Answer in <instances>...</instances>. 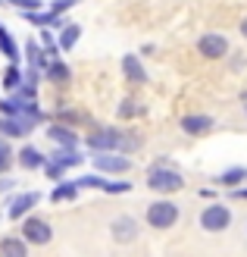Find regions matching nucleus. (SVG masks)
<instances>
[{"mask_svg": "<svg viewBox=\"0 0 247 257\" xmlns=\"http://www.w3.org/2000/svg\"><path fill=\"white\" fill-rule=\"evenodd\" d=\"M88 148L94 154H110V151H119V154H132L141 148V138L135 132H125V128H94L88 135Z\"/></svg>", "mask_w": 247, "mask_h": 257, "instance_id": "nucleus-1", "label": "nucleus"}, {"mask_svg": "<svg viewBox=\"0 0 247 257\" xmlns=\"http://www.w3.org/2000/svg\"><path fill=\"white\" fill-rule=\"evenodd\" d=\"M181 185H185V179H181V173H175L172 166H157V170H150V176H147V188L160 191V195H172Z\"/></svg>", "mask_w": 247, "mask_h": 257, "instance_id": "nucleus-2", "label": "nucleus"}, {"mask_svg": "<svg viewBox=\"0 0 247 257\" xmlns=\"http://www.w3.org/2000/svg\"><path fill=\"white\" fill-rule=\"evenodd\" d=\"M147 223L153 229H172L178 223V207L172 201H153L147 207Z\"/></svg>", "mask_w": 247, "mask_h": 257, "instance_id": "nucleus-3", "label": "nucleus"}, {"mask_svg": "<svg viewBox=\"0 0 247 257\" xmlns=\"http://www.w3.org/2000/svg\"><path fill=\"white\" fill-rule=\"evenodd\" d=\"M22 238L29 241V245H47V241L54 238V229H50V223L41 220V216H22Z\"/></svg>", "mask_w": 247, "mask_h": 257, "instance_id": "nucleus-4", "label": "nucleus"}, {"mask_svg": "<svg viewBox=\"0 0 247 257\" xmlns=\"http://www.w3.org/2000/svg\"><path fill=\"white\" fill-rule=\"evenodd\" d=\"M228 223H231V210L225 204H210V207L200 213V226L206 232H222V229H228Z\"/></svg>", "mask_w": 247, "mask_h": 257, "instance_id": "nucleus-5", "label": "nucleus"}, {"mask_svg": "<svg viewBox=\"0 0 247 257\" xmlns=\"http://www.w3.org/2000/svg\"><path fill=\"white\" fill-rule=\"evenodd\" d=\"M197 54L206 57V60H222L228 54V41H225V35H200L197 38Z\"/></svg>", "mask_w": 247, "mask_h": 257, "instance_id": "nucleus-6", "label": "nucleus"}, {"mask_svg": "<svg viewBox=\"0 0 247 257\" xmlns=\"http://www.w3.org/2000/svg\"><path fill=\"white\" fill-rule=\"evenodd\" d=\"M35 125L32 119H25V116H0V138H25V135H32L35 132Z\"/></svg>", "mask_w": 247, "mask_h": 257, "instance_id": "nucleus-7", "label": "nucleus"}, {"mask_svg": "<svg viewBox=\"0 0 247 257\" xmlns=\"http://www.w3.org/2000/svg\"><path fill=\"white\" fill-rule=\"evenodd\" d=\"M91 163H94L97 173H128V166H132V160L125 157V154H94L91 157Z\"/></svg>", "mask_w": 247, "mask_h": 257, "instance_id": "nucleus-8", "label": "nucleus"}, {"mask_svg": "<svg viewBox=\"0 0 247 257\" xmlns=\"http://www.w3.org/2000/svg\"><path fill=\"white\" fill-rule=\"evenodd\" d=\"M110 232H113V238H116V241L128 245V241H135V238H138V223L132 220V216H116Z\"/></svg>", "mask_w": 247, "mask_h": 257, "instance_id": "nucleus-9", "label": "nucleus"}, {"mask_svg": "<svg viewBox=\"0 0 247 257\" xmlns=\"http://www.w3.org/2000/svg\"><path fill=\"white\" fill-rule=\"evenodd\" d=\"M38 201H41L38 191H25V195L13 198V204H10V220H22V216H29V210L38 207Z\"/></svg>", "mask_w": 247, "mask_h": 257, "instance_id": "nucleus-10", "label": "nucleus"}, {"mask_svg": "<svg viewBox=\"0 0 247 257\" xmlns=\"http://www.w3.org/2000/svg\"><path fill=\"white\" fill-rule=\"evenodd\" d=\"M44 160H50V163H57V166H63V170H69V166H82V154L75 151V148H54L47 154Z\"/></svg>", "mask_w": 247, "mask_h": 257, "instance_id": "nucleus-11", "label": "nucleus"}, {"mask_svg": "<svg viewBox=\"0 0 247 257\" xmlns=\"http://www.w3.org/2000/svg\"><path fill=\"white\" fill-rule=\"evenodd\" d=\"M213 125H216V119L206 116V113H191V116L181 119V128H185L188 135H206Z\"/></svg>", "mask_w": 247, "mask_h": 257, "instance_id": "nucleus-12", "label": "nucleus"}, {"mask_svg": "<svg viewBox=\"0 0 247 257\" xmlns=\"http://www.w3.org/2000/svg\"><path fill=\"white\" fill-rule=\"evenodd\" d=\"M0 257H29V241H25L22 235L0 238Z\"/></svg>", "mask_w": 247, "mask_h": 257, "instance_id": "nucleus-13", "label": "nucleus"}, {"mask_svg": "<svg viewBox=\"0 0 247 257\" xmlns=\"http://www.w3.org/2000/svg\"><path fill=\"white\" fill-rule=\"evenodd\" d=\"M122 72H125V79L135 82V85H144L147 82V72H144V66H141V60L135 54H125L122 57Z\"/></svg>", "mask_w": 247, "mask_h": 257, "instance_id": "nucleus-14", "label": "nucleus"}, {"mask_svg": "<svg viewBox=\"0 0 247 257\" xmlns=\"http://www.w3.org/2000/svg\"><path fill=\"white\" fill-rule=\"evenodd\" d=\"M47 138L57 141L60 148H79V135H75L69 125H50L47 128Z\"/></svg>", "mask_w": 247, "mask_h": 257, "instance_id": "nucleus-15", "label": "nucleus"}, {"mask_svg": "<svg viewBox=\"0 0 247 257\" xmlns=\"http://www.w3.org/2000/svg\"><path fill=\"white\" fill-rule=\"evenodd\" d=\"M44 79H47V82H54V85H66V82L72 79V69H69L63 60H50V63H47V69H44Z\"/></svg>", "mask_w": 247, "mask_h": 257, "instance_id": "nucleus-16", "label": "nucleus"}, {"mask_svg": "<svg viewBox=\"0 0 247 257\" xmlns=\"http://www.w3.org/2000/svg\"><path fill=\"white\" fill-rule=\"evenodd\" d=\"M79 38H82V25H75V22H66L63 25V32H60V50H72L75 44H79Z\"/></svg>", "mask_w": 247, "mask_h": 257, "instance_id": "nucleus-17", "label": "nucleus"}, {"mask_svg": "<svg viewBox=\"0 0 247 257\" xmlns=\"http://www.w3.org/2000/svg\"><path fill=\"white\" fill-rule=\"evenodd\" d=\"M19 163H22V170H38V166H44V154L35 145H25L19 151Z\"/></svg>", "mask_w": 247, "mask_h": 257, "instance_id": "nucleus-18", "label": "nucleus"}, {"mask_svg": "<svg viewBox=\"0 0 247 257\" xmlns=\"http://www.w3.org/2000/svg\"><path fill=\"white\" fill-rule=\"evenodd\" d=\"M216 182H219V185H225V188H238L241 182H247V170H244V166H231V170L219 173Z\"/></svg>", "mask_w": 247, "mask_h": 257, "instance_id": "nucleus-19", "label": "nucleus"}, {"mask_svg": "<svg viewBox=\"0 0 247 257\" xmlns=\"http://www.w3.org/2000/svg\"><path fill=\"white\" fill-rule=\"evenodd\" d=\"M72 198H79V185L75 182H57V188L50 191V201H57V204H63V201H72Z\"/></svg>", "mask_w": 247, "mask_h": 257, "instance_id": "nucleus-20", "label": "nucleus"}, {"mask_svg": "<svg viewBox=\"0 0 247 257\" xmlns=\"http://www.w3.org/2000/svg\"><path fill=\"white\" fill-rule=\"evenodd\" d=\"M0 54H4L10 63H19V44L10 38V32L0 25Z\"/></svg>", "mask_w": 247, "mask_h": 257, "instance_id": "nucleus-21", "label": "nucleus"}, {"mask_svg": "<svg viewBox=\"0 0 247 257\" xmlns=\"http://www.w3.org/2000/svg\"><path fill=\"white\" fill-rule=\"evenodd\" d=\"M22 82V69H19V63H10V66L4 69V88L7 91H13V88H16Z\"/></svg>", "mask_w": 247, "mask_h": 257, "instance_id": "nucleus-22", "label": "nucleus"}, {"mask_svg": "<svg viewBox=\"0 0 247 257\" xmlns=\"http://www.w3.org/2000/svg\"><path fill=\"white\" fill-rule=\"evenodd\" d=\"M10 166H13V148L7 138H0V173H7Z\"/></svg>", "mask_w": 247, "mask_h": 257, "instance_id": "nucleus-23", "label": "nucleus"}, {"mask_svg": "<svg viewBox=\"0 0 247 257\" xmlns=\"http://www.w3.org/2000/svg\"><path fill=\"white\" fill-rule=\"evenodd\" d=\"M103 182H107V179L97 173V176H85V179H79L75 185H79V188H103Z\"/></svg>", "mask_w": 247, "mask_h": 257, "instance_id": "nucleus-24", "label": "nucleus"}, {"mask_svg": "<svg viewBox=\"0 0 247 257\" xmlns=\"http://www.w3.org/2000/svg\"><path fill=\"white\" fill-rule=\"evenodd\" d=\"M75 4H82V0H54V4H50V13H54V16H63V13L72 10Z\"/></svg>", "mask_w": 247, "mask_h": 257, "instance_id": "nucleus-25", "label": "nucleus"}, {"mask_svg": "<svg viewBox=\"0 0 247 257\" xmlns=\"http://www.w3.org/2000/svg\"><path fill=\"white\" fill-rule=\"evenodd\" d=\"M44 170H47V179H54V182H63V176H66V170H63V166L50 163V160H44Z\"/></svg>", "mask_w": 247, "mask_h": 257, "instance_id": "nucleus-26", "label": "nucleus"}, {"mask_svg": "<svg viewBox=\"0 0 247 257\" xmlns=\"http://www.w3.org/2000/svg\"><path fill=\"white\" fill-rule=\"evenodd\" d=\"M10 7H16L22 13H29V10H41V0H7Z\"/></svg>", "mask_w": 247, "mask_h": 257, "instance_id": "nucleus-27", "label": "nucleus"}, {"mask_svg": "<svg viewBox=\"0 0 247 257\" xmlns=\"http://www.w3.org/2000/svg\"><path fill=\"white\" fill-rule=\"evenodd\" d=\"M128 188H132L128 182H103V191H110V195H122Z\"/></svg>", "mask_w": 247, "mask_h": 257, "instance_id": "nucleus-28", "label": "nucleus"}, {"mask_svg": "<svg viewBox=\"0 0 247 257\" xmlns=\"http://www.w3.org/2000/svg\"><path fill=\"white\" fill-rule=\"evenodd\" d=\"M135 113H138V107L132 104V100H125V104L119 107V116H122V119H128V116H135Z\"/></svg>", "mask_w": 247, "mask_h": 257, "instance_id": "nucleus-29", "label": "nucleus"}, {"mask_svg": "<svg viewBox=\"0 0 247 257\" xmlns=\"http://www.w3.org/2000/svg\"><path fill=\"white\" fill-rule=\"evenodd\" d=\"M231 198H241V201H247V188H235V195Z\"/></svg>", "mask_w": 247, "mask_h": 257, "instance_id": "nucleus-30", "label": "nucleus"}, {"mask_svg": "<svg viewBox=\"0 0 247 257\" xmlns=\"http://www.w3.org/2000/svg\"><path fill=\"white\" fill-rule=\"evenodd\" d=\"M241 35H244V38H247V19H244V22H241Z\"/></svg>", "mask_w": 247, "mask_h": 257, "instance_id": "nucleus-31", "label": "nucleus"}]
</instances>
